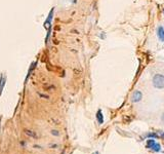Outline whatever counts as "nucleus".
I'll list each match as a JSON object with an SVG mask.
<instances>
[{"label":"nucleus","mask_w":164,"mask_h":154,"mask_svg":"<svg viewBox=\"0 0 164 154\" xmlns=\"http://www.w3.org/2000/svg\"><path fill=\"white\" fill-rule=\"evenodd\" d=\"M153 85L158 89L164 88V75L157 73L153 76Z\"/></svg>","instance_id":"f257e3e1"},{"label":"nucleus","mask_w":164,"mask_h":154,"mask_svg":"<svg viewBox=\"0 0 164 154\" xmlns=\"http://www.w3.org/2000/svg\"><path fill=\"white\" fill-rule=\"evenodd\" d=\"M147 148L148 149H151V150H153L155 151V152H159V151L161 150V146H160V144H158V143L155 141V140H148L147 141Z\"/></svg>","instance_id":"f03ea898"},{"label":"nucleus","mask_w":164,"mask_h":154,"mask_svg":"<svg viewBox=\"0 0 164 154\" xmlns=\"http://www.w3.org/2000/svg\"><path fill=\"white\" fill-rule=\"evenodd\" d=\"M142 99H143V94H142V91H134V94L131 95V102H134V103L140 102Z\"/></svg>","instance_id":"7ed1b4c3"},{"label":"nucleus","mask_w":164,"mask_h":154,"mask_svg":"<svg viewBox=\"0 0 164 154\" xmlns=\"http://www.w3.org/2000/svg\"><path fill=\"white\" fill-rule=\"evenodd\" d=\"M157 36L160 41L164 42V27L163 26H158L157 28Z\"/></svg>","instance_id":"20e7f679"},{"label":"nucleus","mask_w":164,"mask_h":154,"mask_svg":"<svg viewBox=\"0 0 164 154\" xmlns=\"http://www.w3.org/2000/svg\"><path fill=\"white\" fill-rule=\"evenodd\" d=\"M95 117H97L98 122L100 123V124H103L104 123V115H103V112H102V110H98Z\"/></svg>","instance_id":"39448f33"},{"label":"nucleus","mask_w":164,"mask_h":154,"mask_svg":"<svg viewBox=\"0 0 164 154\" xmlns=\"http://www.w3.org/2000/svg\"><path fill=\"white\" fill-rule=\"evenodd\" d=\"M5 80H6L5 76H1V78H0V96H1V94H2V91H3Z\"/></svg>","instance_id":"423d86ee"},{"label":"nucleus","mask_w":164,"mask_h":154,"mask_svg":"<svg viewBox=\"0 0 164 154\" xmlns=\"http://www.w3.org/2000/svg\"><path fill=\"white\" fill-rule=\"evenodd\" d=\"M25 133H26V135H28V136H31V137H34V138H36V134L35 133H32V131H28V130H26L25 131Z\"/></svg>","instance_id":"0eeeda50"},{"label":"nucleus","mask_w":164,"mask_h":154,"mask_svg":"<svg viewBox=\"0 0 164 154\" xmlns=\"http://www.w3.org/2000/svg\"><path fill=\"white\" fill-rule=\"evenodd\" d=\"M58 131H52V135H55V136H60V133H56Z\"/></svg>","instance_id":"6e6552de"},{"label":"nucleus","mask_w":164,"mask_h":154,"mask_svg":"<svg viewBox=\"0 0 164 154\" xmlns=\"http://www.w3.org/2000/svg\"><path fill=\"white\" fill-rule=\"evenodd\" d=\"M159 137H160V138L162 139V140H164V133H161Z\"/></svg>","instance_id":"1a4fd4ad"},{"label":"nucleus","mask_w":164,"mask_h":154,"mask_svg":"<svg viewBox=\"0 0 164 154\" xmlns=\"http://www.w3.org/2000/svg\"><path fill=\"white\" fill-rule=\"evenodd\" d=\"M161 120H162V121L164 122V113L162 114V116H161Z\"/></svg>","instance_id":"9d476101"},{"label":"nucleus","mask_w":164,"mask_h":154,"mask_svg":"<svg viewBox=\"0 0 164 154\" xmlns=\"http://www.w3.org/2000/svg\"><path fill=\"white\" fill-rule=\"evenodd\" d=\"M92 154H100V152H98V151H95V152H93Z\"/></svg>","instance_id":"9b49d317"},{"label":"nucleus","mask_w":164,"mask_h":154,"mask_svg":"<svg viewBox=\"0 0 164 154\" xmlns=\"http://www.w3.org/2000/svg\"><path fill=\"white\" fill-rule=\"evenodd\" d=\"M162 13H163V15H164V8H163V9H162Z\"/></svg>","instance_id":"f8f14e48"},{"label":"nucleus","mask_w":164,"mask_h":154,"mask_svg":"<svg viewBox=\"0 0 164 154\" xmlns=\"http://www.w3.org/2000/svg\"><path fill=\"white\" fill-rule=\"evenodd\" d=\"M62 154H65V152H63V153H62Z\"/></svg>","instance_id":"ddd939ff"}]
</instances>
